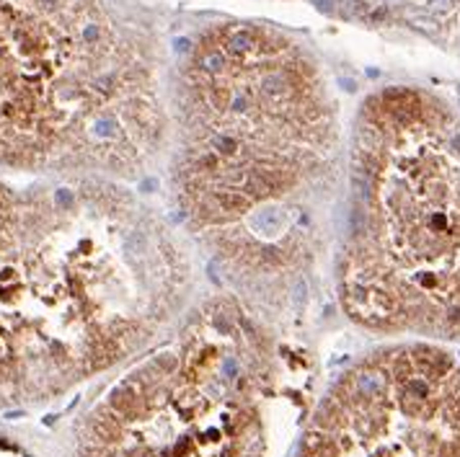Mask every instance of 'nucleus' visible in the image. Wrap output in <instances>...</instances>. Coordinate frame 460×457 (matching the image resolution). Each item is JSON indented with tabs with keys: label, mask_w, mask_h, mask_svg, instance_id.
<instances>
[{
	"label": "nucleus",
	"mask_w": 460,
	"mask_h": 457,
	"mask_svg": "<svg viewBox=\"0 0 460 457\" xmlns=\"http://www.w3.org/2000/svg\"><path fill=\"white\" fill-rule=\"evenodd\" d=\"M274 403L269 341L212 300L96 403L78 457H269Z\"/></svg>",
	"instance_id": "5"
},
{
	"label": "nucleus",
	"mask_w": 460,
	"mask_h": 457,
	"mask_svg": "<svg viewBox=\"0 0 460 457\" xmlns=\"http://www.w3.org/2000/svg\"><path fill=\"white\" fill-rule=\"evenodd\" d=\"M186 287L176 238L119 186L0 181V408L112 369L171 320Z\"/></svg>",
	"instance_id": "2"
},
{
	"label": "nucleus",
	"mask_w": 460,
	"mask_h": 457,
	"mask_svg": "<svg viewBox=\"0 0 460 457\" xmlns=\"http://www.w3.org/2000/svg\"><path fill=\"white\" fill-rule=\"evenodd\" d=\"M295 457H460V367L419 344L362 359L323 395Z\"/></svg>",
	"instance_id": "6"
},
{
	"label": "nucleus",
	"mask_w": 460,
	"mask_h": 457,
	"mask_svg": "<svg viewBox=\"0 0 460 457\" xmlns=\"http://www.w3.org/2000/svg\"><path fill=\"white\" fill-rule=\"evenodd\" d=\"M161 135L150 68L98 0H0V165L135 176Z\"/></svg>",
	"instance_id": "4"
},
{
	"label": "nucleus",
	"mask_w": 460,
	"mask_h": 457,
	"mask_svg": "<svg viewBox=\"0 0 460 457\" xmlns=\"http://www.w3.org/2000/svg\"><path fill=\"white\" fill-rule=\"evenodd\" d=\"M336 124L316 68L253 24L210 31L191 54L173 168L186 225L261 297L300 279L336 181Z\"/></svg>",
	"instance_id": "1"
},
{
	"label": "nucleus",
	"mask_w": 460,
	"mask_h": 457,
	"mask_svg": "<svg viewBox=\"0 0 460 457\" xmlns=\"http://www.w3.org/2000/svg\"><path fill=\"white\" fill-rule=\"evenodd\" d=\"M339 287L365 328L460 336V117L424 91L360 111Z\"/></svg>",
	"instance_id": "3"
}]
</instances>
